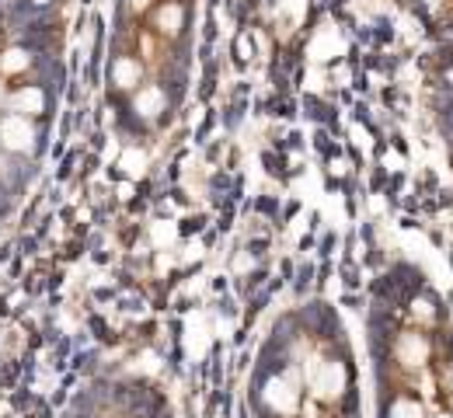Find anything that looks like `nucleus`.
<instances>
[{"mask_svg":"<svg viewBox=\"0 0 453 418\" xmlns=\"http://www.w3.org/2000/svg\"><path fill=\"white\" fill-rule=\"evenodd\" d=\"M125 4H129V11L143 14V11H150V4H154V0H125Z\"/></svg>","mask_w":453,"mask_h":418,"instance_id":"nucleus-8","label":"nucleus"},{"mask_svg":"<svg viewBox=\"0 0 453 418\" xmlns=\"http://www.w3.org/2000/svg\"><path fill=\"white\" fill-rule=\"evenodd\" d=\"M32 4H49V0H32Z\"/></svg>","mask_w":453,"mask_h":418,"instance_id":"nucleus-9","label":"nucleus"},{"mask_svg":"<svg viewBox=\"0 0 453 418\" xmlns=\"http://www.w3.org/2000/svg\"><path fill=\"white\" fill-rule=\"evenodd\" d=\"M154 25H157V32L161 35H181V28H185V7L178 4V0H164L157 11H154Z\"/></svg>","mask_w":453,"mask_h":418,"instance_id":"nucleus-4","label":"nucleus"},{"mask_svg":"<svg viewBox=\"0 0 453 418\" xmlns=\"http://www.w3.org/2000/svg\"><path fill=\"white\" fill-rule=\"evenodd\" d=\"M7 105H11V112L14 115H42L45 112V91H42L39 84H21L11 98H7Z\"/></svg>","mask_w":453,"mask_h":418,"instance_id":"nucleus-3","label":"nucleus"},{"mask_svg":"<svg viewBox=\"0 0 453 418\" xmlns=\"http://www.w3.org/2000/svg\"><path fill=\"white\" fill-rule=\"evenodd\" d=\"M28 63H32V56H28V49H21V45H11V49L0 52V74H7V77L28 70Z\"/></svg>","mask_w":453,"mask_h":418,"instance_id":"nucleus-7","label":"nucleus"},{"mask_svg":"<svg viewBox=\"0 0 453 418\" xmlns=\"http://www.w3.org/2000/svg\"><path fill=\"white\" fill-rule=\"evenodd\" d=\"M380 418H453V341L443 317L401 321L380 332Z\"/></svg>","mask_w":453,"mask_h":418,"instance_id":"nucleus-1","label":"nucleus"},{"mask_svg":"<svg viewBox=\"0 0 453 418\" xmlns=\"http://www.w3.org/2000/svg\"><path fill=\"white\" fill-rule=\"evenodd\" d=\"M133 108H136L143 119H154V115H161V112L167 108V94L157 87V84L140 87V91H136V98H133Z\"/></svg>","mask_w":453,"mask_h":418,"instance_id":"nucleus-5","label":"nucleus"},{"mask_svg":"<svg viewBox=\"0 0 453 418\" xmlns=\"http://www.w3.org/2000/svg\"><path fill=\"white\" fill-rule=\"evenodd\" d=\"M140 74H143V67H140L136 56H119L112 63V81H116V87H123V91H133L140 84Z\"/></svg>","mask_w":453,"mask_h":418,"instance_id":"nucleus-6","label":"nucleus"},{"mask_svg":"<svg viewBox=\"0 0 453 418\" xmlns=\"http://www.w3.org/2000/svg\"><path fill=\"white\" fill-rule=\"evenodd\" d=\"M35 143V125L28 115H7L4 123H0V147L7 150V154H28V147Z\"/></svg>","mask_w":453,"mask_h":418,"instance_id":"nucleus-2","label":"nucleus"}]
</instances>
